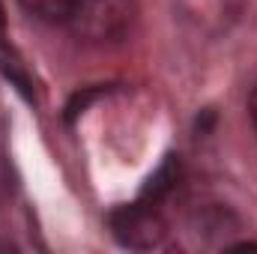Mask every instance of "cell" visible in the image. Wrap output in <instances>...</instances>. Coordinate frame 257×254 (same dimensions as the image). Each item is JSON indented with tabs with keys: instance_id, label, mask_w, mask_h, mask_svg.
Listing matches in <instances>:
<instances>
[{
	"instance_id": "1",
	"label": "cell",
	"mask_w": 257,
	"mask_h": 254,
	"mask_svg": "<svg viewBox=\"0 0 257 254\" xmlns=\"http://www.w3.org/2000/svg\"><path fill=\"white\" fill-rule=\"evenodd\" d=\"M138 15V0H75L66 27L93 45L123 39Z\"/></svg>"
},
{
	"instance_id": "2",
	"label": "cell",
	"mask_w": 257,
	"mask_h": 254,
	"mask_svg": "<svg viewBox=\"0 0 257 254\" xmlns=\"http://www.w3.org/2000/svg\"><path fill=\"white\" fill-rule=\"evenodd\" d=\"M108 224H111L114 239L123 248H135V251H153L168 236V224H165L162 212L147 200L117 206L108 215Z\"/></svg>"
},
{
	"instance_id": "3",
	"label": "cell",
	"mask_w": 257,
	"mask_h": 254,
	"mask_svg": "<svg viewBox=\"0 0 257 254\" xmlns=\"http://www.w3.org/2000/svg\"><path fill=\"white\" fill-rule=\"evenodd\" d=\"M177 180H180V165H174V162H165L150 180H147V186H144V191H141V200H147V203H159L168 191L177 186Z\"/></svg>"
},
{
	"instance_id": "4",
	"label": "cell",
	"mask_w": 257,
	"mask_h": 254,
	"mask_svg": "<svg viewBox=\"0 0 257 254\" xmlns=\"http://www.w3.org/2000/svg\"><path fill=\"white\" fill-rule=\"evenodd\" d=\"M21 6L39 18V21H48V24H66L69 21V12L75 6V0H21Z\"/></svg>"
},
{
	"instance_id": "5",
	"label": "cell",
	"mask_w": 257,
	"mask_h": 254,
	"mask_svg": "<svg viewBox=\"0 0 257 254\" xmlns=\"http://www.w3.org/2000/svg\"><path fill=\"white\" fill-rule=\"evenodd\" d=\"M6 48V9H3V0H0V51Z\"/></svg>"
},
{
	"instance_id": "6",
	"label": "cell",
	"mask_w": 257,
	"mask_h": 254,
	"mask_svg": "<svg viewBox=\"0 0 257 254\" xmlns=\"http://www.w3.org/2000/svg\"><path fill=\"white\" fill-rule=\"evenodd\" d=\"M248 117H251V126L257 129V87L251 93V99H248Z\"/></svg>"
},
{
	"instance_id": "7",
	"label": "cell",
	"mask_w": 257,
	"mask_h": 254,
	"mask_svg": "<svg viewBox=\"0 0 257 254\" xmlns=\"http://www.w3.org/2000/svg\"><path fill=\"white\" fill-rule=\"evenodd\" d=\"M0 251H15V245L9 239H0Z\"/></svg>"
}]
</instances>
